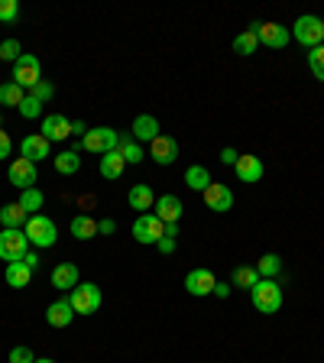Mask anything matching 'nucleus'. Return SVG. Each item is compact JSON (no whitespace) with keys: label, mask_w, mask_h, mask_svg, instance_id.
Segmentation results:
<instances>
[{"label":"nucleus","mask_w":324,"mask_h":363,"mask_svg":"<svg viewBox=\"0 0 324 363\" xmlns=\"http://www.w3.org/2000/svg\"><path fill=\"white\" fill-rule=\"evenodd\" d=\"M10 363H36V357H33L29 347H13L10 350Z\"/></svg>","instance_id":"58836bf2"},{"label":"nucleus","mask_w":324,"mask_h":363,"mask_svg":"<svg viewBox=\"0 0 324 363\" xmlns=\"http://www.w3.org/2000/svg\"><path fill=\"white\" fill-rule=\"evenodd\" d=\"M29 282H33V270H29L23 260L17 263H7V286H13V289H26Z\"/></svg>","instance_id":"4be33fe9"},{"label":"nucleus","mask_w":324,"mask_h":363,"mask_svg":"<svg viewBox=\"0 0 324 363\" xmlns=\"http://www.w3.org/2000/svg\"><path fill=\"white\" fill-rule=\"evenodd\" d=\"M52 286L59 292H72L78 286V266L75 263H59L56 270H52Z\"/></svg>","instance_id":"6ab92c4d"},{"label":"nucleus","mask_w":324,"mask_h":363,"mask_svg":"<svg viewBox=\"0 0 324 363\" xmlns=\"http://www.w3.org/2000/svg\"><path fill=\"white\" fill-rule=\"evenodd\" d=\"M0 130H3V127H0Z\"/></svg>","instance_id":"8fccbe9b"},{"label":"nucleus","mask_w":324,"mask_h":363,"mask_svg":"<svg viewBox=\"0 0 324 363\" xmlns=\"http://www.w3.org/2000/svg\"><path fill=\"white\" fill-rule=\"evenodd\" d=\"M214 286H217V279H214V272L211 270H192L185 276V289H188V295H211L214 292Z\"/></svg>","instance_id":"4468645a"},{"label":"nucleus","mask_w":324,"mask_h":363,"mask_svg":"<svg viewBox=\"0 0 324 363\" xmlns=\"http://www.w3.org/2000/svg\"><path fill=\"white\" fill-rule=\"evenodd\" d=\"M127 201H130L133 211L146 215L149 208L156 205V195H153V188H149V185H133V188H130V195H127Z\"/></svg>","instance_id":"412c9836"},{"label":"nucleus","mask_w":324,"mask_h":363,"mask_svg":"<svg viewBox=\"0 0 324 363\" xmlns=\"http://www.w3.org/2000/svg\"><path fill=\"white\" fill-rule=\"evenodd\" d=\"M292 36H295V43H302L305 49L324 46V20H318V17H298L295 26H292Z\"/></svg>","instance_id":"20e7f679"},{"label":"nucleus","mask_w":324,"mask_h":363,"mask_svg":"<svg viewBox=\"0 0 324 363\" xmlns=\"http://www.w3.org/2000/svg\"><path fill=\"white\" fill-rule=\"evenodd\" d=\"M68 302H72L75 315H94L101 308V289L94 282H78L72 289V295H68Z\"/></svg>","instance_id":"39448f33"},{"label":"nucleus","mask_w":324,"mask_h":363,"mask_svg":"<svg viewBox=\"0 0 324 363\" xmlns=\"http://www.w3.org/2000/svg\"><path fill=\"white\" fill-rule=\"evenodd\" d=\"M162 233H166V224L159 221L153 211H146V215H139L137 221H133V237H137V243H159Z\"/></svg>","instance_id":"1a4fd4ad"},{"label":"nucleus","mask_w":324,"mask_h":363,"mask_svg":"<svg viewBox=\"0 0 324 363\" xmlns=\"http://www.w3.org/2000/svg\"><path fill=\"white\" fill-rule=\"evenodd\" d=\"M52 162H56L59 176H75V172L82 169V156H78V149H65V153H59Z\"/></svg>","instance_id":"b1692460"},{"label":"nucleus","mask_w":324,"mask_h":363,"mask_svg":"<svg viewBox=\"0 0 324 363\" xmlns=\"http://www.w3.org/2000/svg\"><path fill=\"white\" fill-rule=\"evenodd\" d=\"M114 231H117L114 221H98V233H114Z\"/></svg>","instance_id":"c03bdc74"},{"label":"nucleus","mask_w":324,"mask_h":363,"mask_svg":"<svg viewBox=\"0 0 324 363\" xmlns=\"http://www.w3.org/2000/svg\"><path fill=\"white\" fill-rule=\"evenodd\" d=\"M29 94H33L36 101H43V104H46V101H52V94H56V88H52V84H49V82H39V84H36V88H33V91H29Z\"/></svg>","instance_id":"4c0bfd02"},{"label":"nucleus","mask_w":324,"mask_h":363,"mask_svg":"<svg viewBox=\"0 0 324 363\" xmlns=\"http://www.w3.org/2000/svg\"><path fill=\"white\" fill-rule=\"evenodd\" d=\"M308 68H311V75H315L318 82H324V46L308 52Z\"/></svg>","instance_id":"72a5a7b5"},{"label":"nucleus","mask_w":324,"mask_h":363,"mask_svg":"<svg viewBox=\"0 0 324 363\" xmlns=\"http://www.w3.org/2000/svg\"><path fill=\"white\" fill-rule=\"evenodd\" d=\"M214 295H217V298H227V295H231V286H227V282H217V286H214Z\"/></svg>","instance_id":"a18cd8bd"},{"label":"nucleus","mask_w":324,"mask_h":363,"mask_svg":"<svg viewBox=\"0 0 324 363\" xmlns=\"http://www.w3.org/2000/svg\"><path fill=\"white\" fill-rule=\"evenodd\" d=\"M101 176L104 178H121L123 176V169H127V162H123V156L114 149V153H107V156H101Z\"/></svg>","instance_id":"393cba45"},{"label":"nucleus","mask_w":324,"mask_h":363,"mask_svg":"<svg viewBox=\"0 0 324 363\" xmlns=\"http://www.w3.org/2000/svg\"><path fill=\"white\" fill-rule=\"evenodd\" d=\"M23 98H26V91H23L17 82H3V84H0V104H3V107H20Z\"/></svg>","instance_id":"bb28decb"},{"label":"nucleus","mask_w":324,"mask_h":363,"mask_svg":"<svg viewBox=\"0 0 324 363\" xmlns=\"http://www.w3.org/2000/svg\"><path fill=\"white\" fill-rule=\"evenodd\" d=\"M162 237H172V240H176V237H178V224H166V233H162Z\"/></svg>","instance_id":"49530a36"},{"label":"nucleus","mask_w":324,"mask_h":363,"mask_svg":"<svg viewBox=\"0 0 324 363\" xmlns=\"http://www.w3.org/2000/svg\"><path fill=\"white\" fill-rule=\"evenodd\" d=\"M153 215H156L162 224H178V217H182V198H178V195H162V198H156V205H153Z\"/></svg>","instance_id":"f3484780"},{"label":"nucleus","mask_w":324,"mask_h":363,"mask_svg":"<svg viewBox=\"0 0 324 363\" xmlns=\"http://www.w3.org/2000/svg\"><path fill=\"white\" fill-rule=\"evenodd\" d=\"M10 149H13V140H10V133H7V130H0V159H7V156H10Z\"/></svg>","instance_id":"ea45409f"},{"label":"nucleus","mask_w":324,"mask_h":363,"mask_svg":"<svg viewBox=\"0 0 324 363\" xmlns=\"http://www.w3.org/2000/svg\"><path fill=\"white\" fill-rule=\"evenodd\" d=\"M156 247H159L162 253H172V250H176V240H172V237H162V240H159Z\"/></svg>","instance_id":"37998d69"},{"label":"nucleus","mask_w":324,"mask_h":363,"mask_svg":"<svg viewBox=\"0 0 324 363\" xmlns=\"http://www.w3.org/2000/svg\"><path fill=\"white\" fill-rule=\"evenodd\" d=\"M159 137V121L153 114H139L137 121H133V140H146L153 143Z\"/></svg>","instance_id":"aec40b11"},{"label":"nucleus","mask_w":324,"mask_h":363,"mask_svg":"<svg viewBox=\"0 0 324 363\" xmlns=\"http://www.w3.org/2000/svg\"><path fill=\"white\" fill-rule=\"evenodd\" d=\"M256 49H259V39L253 29H247V33H240V36L233 39V52H237V56H253Z\"/></svg>","instance_id":"2f4dec72"},{"label":"nucleus","mask_w":324,"mask_h":363,"mask_svg":"<svg viewBox=\"0 0 324 363\" xmlns=\"http://www.w3.org/2000/svg\"><path fill=\"white\" fill-rule=\"evenodd\" d=\"M17 111L23 114L26 121H33V117H43V101H36L33 94H26V98H23V104H20Z\"/></svg>","instance_id":"f704fd0d"},{"label":"nucleus","mask_w":324,"mask_h":363,"mask_svg":"<svg viewBox=\"0 0 324 363\" xmlns=\"http://www.w3.org/2000/svg\"><path fill=\"white\" fill-rule=\"evenodd\" d=\"M250 298H253V308H256V311L276 315L279 308H282V286H279L276 279H259L250 289Z\"/></svg>","instance_id":"f03ea898"},{"label":"nucleus","mask_w":324,"mask_h":363,"mask_svg":"<svg viewBox=\"0 0 324 363\" xmlns=\"http://www.w3.org/2000/svg\"><path fill=\"white\" fill-rule=\"evenodd\" d=\"M26 250H29V240L23 231H10V227L0 231V260L17 263V260H23Z\"/></svg>","instance_id":"0eeeda50"},{"label":"nucleus","mask_w":324,"mask_h":363,"mask_svg":"<svg viewBox=\"0 0 324 363\" xmlns=\"http://www.w3.org/2000/svg\"><path fill=\"white\" fill-rule=\"evenodd\" d=\"M253 33H256L259 46H269V49H286L292 43V33L282 23H253Z\"/></svg>","instance_id":"6e6552de"},{"label":"nucleus","mask_w":324,"mask_h":363,"mask_svg":"<svg viewBox=\"0 0 324 363\" xmlns=\"http://www.w3.org/2000/svg\"><path fill=\"white\" fill-rule=\"evenodd\" d=\"M20 13V3L17 0H0V23H13Z\"/></svg>","instance_id":"e433bc0d"},{"label":"nucleus","mask_w":324,"mask_h":363,"mask_svg":"<svg viewBox=\"0 0 324 363\" xmlns=\"http://www.w3.org/2000/svg\"><path fill=\"white\" fill-rule=\"evenodd\" d=\"M117 153L123 156V162H139V159H143V149H139V143L133 140V133H130V137H121Z\"/></svg>","instance_id":"473e14b6"},{"label":"nucleus","mask_w":324,"mask_h":363,"mask_svg":"<svg viewBox=\"0 0 324 363\" xmlns=\"http://www.w3.org/2000/svg\"><path fill=\"white\" fill-rule=\"evenodd\" d=\"M149 146H153V149H149V156L156 159L159 166H172V162L178 159V143L172 140V137H162V133H159Z\"/></svg>","instance_id":"dca6fc26"},{"label":"nucleus","mask_w":324,"mask_h":363,"mask_svg":"<svg viewBox=\"0 0 324 363\" xmlns=\"http://www.w3.org/2000/svg\"><path fill=\"white\" fill-rule=\"evenodd\" d=\"M20 156L29 159V162H43V159L52 156V153H49V140L43 133H29V137H23V143H20Z\"/></svg>","instance_id":"ddd939ff"},{"label":"nucleus","mask_w":324,"mask_h":363,"mask_svg":"<svg viewBox=\"0 0 324 363\" xmlns=\"http://www.w3.org/2000/svg\"><path fill=\"white\" fill-rule=\"evenodd\" d=\"M23 263H26L29 270L36 272V266H39V256H36V253H33V250H26V253H23Z\"/></svg>","instance_id":"79ce46f5"},{"label":"nucleus","mask_w":324,"mask_h":363,"mask_svg":"<svg viewBox=\"0 0 324 363\" xmlns=\"http://www.w3.org/2000/svg\"><path fill=\"white\" fill-rule=\"evenodd\" d=\"M23 233H26V240L39 250H46V247H56L59 240V231H56V221L46 215H29L26 224H23Z\"/></svg>","instance_id":"f257e3e1"},{"label":"nucleus","mask_w":324,"mask_h":363,"mask_svg":"<svg viewBox=\"0 0 324 363\" xmlns=\"http://www.w3.org/2000/svg\"><path fill=\"white\" fill-rule=\"evenodd\" d=\"M46 205V195L39 192V188H26V192H20V208L26 211V215H39V208Z\"/></svg>","instance_id":"c85d7f7f"},{"label":"nucleus","mask_w":324,"mask_h":363,"mask_svg":"<svg viewBox=\"0 0 324 363\" xmlns=\"http://www.w3.org/2000/svg\"><path fill=\"white\" fill-rule=\"evenodd\" d=\"M75 318V308L68 298H59V302H52V305L46 308V321L49 327H68Z\"/></svg>","instance_id":"a211bd4d"},{"label":"nucleus","mask_w":324,"mask_h":363,"mask_svg":"<svg viewBox=\"0 0 324 363\" xmlns=\"http://www.w3.org/2000/svg\"><path fill=\"white\" fill-rule=\"evenodd\" d=\"M43 137L49 143H59V140H68L72 137V121L65 114H46L43 117Z\"/></svg>","instance_id":"f8f14e48"},{"label":"nucleus","mask_w":324,"mask_h":363,"mask_svg":"<svg viewBox=\"0 0 324 363\" xmlns=\"http://www.w3.org/2000/svg\"><path fill=\"white\" fill-rule=\"evenodd\" d=\"M263 279L256 272V266H237L233 270V276H231V286H240V289H253L256 282Z\"/></svg>","instance_id":"cd10ccee"},{"label":"nucleus","mask_w":324,"mask_h":363,"mask_svg":"<svg viewBox=\"0 0 324 363\" xmlns=\"http://www.w3.org/2000/svg\"><path fill=\"white\" fill-rule=\"evenodd\" d=\"M82 146L88 149V153H101V156H107V153H114V149L121 146V137H117L114 127H94V130H88L82 137Z\"/></svg>","instance_id":"423d86ee"},{"label":"nucleus","mask_w":324,"mask_h":363,"mask_svg":"<svg viewBox=\"0 0 324 363\" xmlns=\"http://www.w3.org/2000/svg\"><path fill=\"white\" fill-rule=\"evenodd\" d=\"M13 82L23 88V91H33L39 82H43V65H39V59L33 52H23V56L13 62Z\"/></svg>","instance_id":"7ed1b4c3"},{"label":"nucleus","mask_w":324,"mask_h":363,"mask_svg":"<svg viewBox=\"0 0 324 363\" xmlns=\"http://www.w3.org/2000/svg\"><path fill=\"white\" fill-rule=\"evenodd\" d=\"M10 185H17L20 192H26V188H36V178H39V172H36V162H29V159H23V156H17L13 162H10Z\"/></svg>","instance_id":"9d476101"},{"label":"nucleus","mask_w":324,"mask_h":363,"mask_svg":"<svg viewBox=\"0 0 324 363\" xmlns=\"http://www.w3.org/2000/svg\"><path fill=\"white\" fill-rule=\"evenodd\" d=\"M72 237H78V240H91V237H98V221L88 215H78L72 221Z\"/></svg>","instance_id":"a878e982"},{"label":"nucleus","mask_w":324,"mask_h":363,"mask_svg":"<svg viewBox=\"0 0 324 363\" xmlns=\"http://www.w3.org/2000/svg\"><path fill=\"white\" fill-rule=\"evenodd\" d=\"M221 159H224V162H227V166H237V159H240V153H237V149H233V146H227V149H224V153H221Z\"/></svg>","instance_id":"a19ab883"},{"label":"nucleus","mask_w":324,"mask_h":363,"mask_svg":"<svg viewBox=\"0 0 324 363\" xmlns=\"http://www.w3.org/2000/svg\"><path fill=\"white\" fill-rule=\"evenodd\" d=\"M185 185L194 188V192H204V188L211 185V176H208V169H204V166H188V169H185Z\"/></svg>","instance_id":"c756f323"},{"label":"nucleus","mask_w":324,"mask_h":363,"mask_svg":"<svg viewBox=\"0 0 324 363\" xmlns=\"http://www.w3.org/2000/svg\"><path fill=\"white\" fill-rule=\"evenodd\" d=\"M88 133V127L84 123H72V137H84Z\"/></svg>","instance_id":"de8ad7c7"},{"label":"nucleus","mask_w":324,"mask_h":363,"mask_svg":"<svg viewBox=\"0 0 324 363\" xmlns=\"http://www.w3.org/2000/svg\"><path fill=\"white\" fill-rule=\"evenodd\" d=\"M256 272L263 276V279H276L279 272H282V260H279L276 253H266V256H259Z\"/></svg>","instance_id":"7c9ffc66"},{"label":"nucleus","mask_w":324,"mask_h":363,"mask_svg":"<svg viewBox=\"0 0 324 363\" xmlns=\"http://www.w3.org/2000/svg\"><path fill=\"white\" fill-rule=\"evenodd\" d=\"M233 172H237V178H240V182H259V178L266 176V166H263V159H259V156L243 153V156L237 159Z\"/></svg>","instance_id":"2eb2a0df"},{"label":"nucleus","mask_w":324,"mask_h":363,"mask_svg":"<svg viewBox=\"0 0 324 363\" xmlns=\"http://www.w3.org/2000/svg\"><path fill=\"white\" fill-rule=\"evenodd\" d=\"M26 217L29 215L20 208V201H13V205H7V208H0V224H3V227H10V231H23Z\"/></svg>","instance_id":"5701e85b"},{"label":"nucleus","mask_w":324,"mask_h":363,"mask_svg":"<svg viewBox=\"0 0 324 363\" xmlns=\"http://www.w3.org/2000/svg\"><path fill=\"white\" fill-rule=\"evenodd\" d=\"M20 56H23V52H20L17 39H3V43H0V62H17Z\"/></svg>","instance_id":"c9c22d12"},{"label":"nucleus","mask_w":324,"mask_h":363,"mask_svg":"<svg viewBox=\"0 0 324 363\" xmlns=\"http://www.w3.org/2000/svg\"><path fill=\"white\" fill-rule=\"evenodd\" d=\"M36 363H56V360H49V357H39V360Z\"/></svg>","instance_id":"09e8293b"},{"label":"nucleus","mask_w":324,"mask_h":363,"mask_svg":"<svg viewBox=\"0 0 324 363\" xmlns=\"http://www.w3.org/2000/svg\"><path fill=\"white\" fill-rule=\"evenodd\" d=\"M201 195H204V205L211 208V211H217V215H224V211L233 208V192L227 185H221V182H211Z\"/></svg>","instance_id":"9b49d317"}]
</instances>
